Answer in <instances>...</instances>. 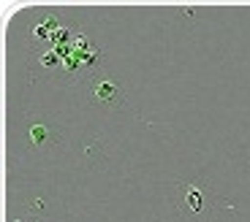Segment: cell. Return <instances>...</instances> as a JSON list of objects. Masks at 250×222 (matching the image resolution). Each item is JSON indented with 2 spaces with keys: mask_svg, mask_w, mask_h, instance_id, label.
Masks as SVG:
<instances>
[{
  "mask_svg": "<svg viewBox=\"0 0 250 222\" xmlns=\"http://www.w3.org/2000/svg\"><path fill=\"white\" fill-rule=\"evenodd\" d=\"M87 98L93 106H101V109H123L125 106V87L114 79L112 74L106 71H95L93 76L87 79Z\"/></svg>",
  "mask_w": 250,
  "mask_h": 222,
  "instance_id": "cell-1",
  "label": "cell"
},
{
  "mask_svg": "<svg viewBox=\"0 0 250 222\" xmlns=\"http://www.w3.org/2000/svg\"><path fill=\"white\" fill-rule=\"evenodd\" d=\"M27 141H30V149H46L57 141V130L49 128L46 122H30V128H27Z\"/></svg>",
  "mask_w": 250,
  "mask_h": 222,
  "instance_id": "cell-2",
  "label": "cell"
},
{
  "mask_svg": "<svg viewBox=\"0 0 250 222\" xmlns=\"http://www.w3.org/2000/svg\"><path fill=\"white\" fill-rule=\"evenodd\" d=\"M185 206H188V211H199L201 209V192L196 190V187H190V185L185 187Z\"/></svg>",
  "mask_w": 250,
  "mask_h": 222,
  "instance_id": "cell-3",
  "label": "cell"
},
{
  "mask_svg": "<svg viewBox=\"0 0 250 222\" xmlns=\"http://www.w3.org/2000/svg\"><path fill=\"white\" fill-rule=\"evenodd\" d=\"M55 25H57V19H55V17H46V19H44V22H41L38 27H33V38H36V41L46 38V33H49Z\"/></svg>",
  "mask_w": 250,
  "mask_h": 222,
  "instance_id": "cell-4",
  "label": "cell"
}]
</instances>
